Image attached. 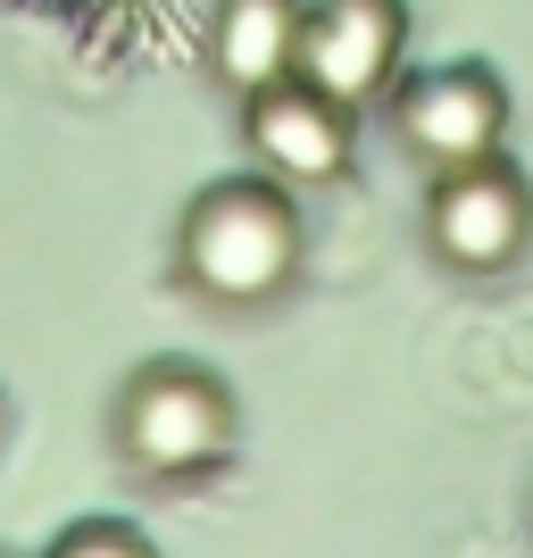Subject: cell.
Instances as JSON below:
<instances>
[{
	"label": "cell",
	"instance_id": "obj_1",
	"mask_svg": "<svg viewBox=\"0 0 533 558\" xmlns=\"http://www.w3.org/2000/svg\"><path fill=\"white\" fill-rule=\"evenodd\" d=\"M301 201L292 184H276L267 167L251 175H217L184 201L175 226V283L209 308H267L301 283Z\"/></svg>",
	"mask_w": 533,
	"mask_h": 558
},
{
	"label": "cell",
	"instance_id": "obj_2",
	"mask_svg": "<svg viewBox=\"0 0 533 558\" xmlns=\"http://www.w3.org/2000/svg\"><path fill=\"white\" fill-rule=\"evenodd\" d=\"M109 442L142 484H201L242 442L233 384L201 359H142L109 400Z\"/></svg>",
	"mask_w": 533,
	"mask_h": 558
},
{
	"label": "cell",
	"instance_id": "obj_3",
	"mask_svg": "<svg viewBox=\"0 0 533 558\" xmlns=\"http://www.w3.org/2000/svg\"><path fill=\"white\" fill-rule=\"evenodd\" d=\"M392 142L425 175L475 167L492 150H509V84L492 59H434V68H400V84L384 93Z\"/></svg>",
	"mask_w": 533,
	"mask_h": 558
},
{
	"label": "cell",
	"instance_id": "obj_4",
	"mask_svg": "<svg viewBox=\"0 0 533 558\" xmlns=\"http://www.w3.org/2000/svg\"><path fill=\"white\" fill-rule=\"evenodd\" d=\"M425 251L450 276H509L533 251V184L509 150H492L475 167H450L425 192Z\"/></svg>",
	"mask_w": 533,
	"mask_h": 558
},
{
	"label": "cell",
	"instance_id": "obj_5",
	"mask_svg": "<svg viewBox=\"0 0 533 558\" xmlns=\"http://www.w3.org/2000/svg\"><path fill=\"white\" fill-rule=\"evenodd\" d=\"M409 59V0H301V59L292 75L342 109H375Z\"/></svg>",
	"mask_w": 533,
	"mask_h": 558
},
{
	"label": "cell",
	"instance_id": "obj_6",
	"mask_svg": "<svg viewBox=\"0 0 533 558\" xmlns=\"http://www.w3.org/2000/svg\"><path fill=\"white\" fill-rule=\"evenodd\" d=\"M242 142H251V159L292 192L342 184L350 150H359V109L325 100L317 84H301V75H283V84H267V93L242 100Z\"/></svg>",
	"mask_w": 533,
	"mask_h": 558
},
{
	"label": "cell",
	"instance_id": "obj_7",
	"mask_svg": "<svg viewBox=\"0 0 533 558\" xmlns=\"http://www.w3.org/2000/svg\"><path fill=\"white\" fill-rule=\"evenodd\" d=\"M301 59V0H217L209 9V68L233 100L283 84Z\"/></svg>",
	"mask_w": 533,
	"mask_h": 558
},
{
	"label": "cell",
	"instance_id": "obj_8",
	"mask_svg": "<svg viewBox=\"0 0 533 558\" xmlns=\"http://www.w3.org/2000/svg\"><path fill=\"white\" fill-rule=\"evenodd\" d=\"M43 558H159V550H150V534L125 525V517H75V525H59V534L43 542Z\"/></svg>",
	"mask_w": 533,
	"mask_h": 558
},
{
	"label": "cell",
	"instance_id": "obj_9",
	"mask_svg": "<svg viewBox=\"0 0 533 558\" xmlns=\"http://www.w3.org/2000/svg\"><path fill=\"white\" fill-rule=\"evenodd\" d=\"M9 9H25V17H50V25H75V34H100V25L134 17V9H150V0H9Z\"/></svg>",
	"mask_w": 533,
	"mask_h": 558
},
{
	"label": "cell",
	"instance_id": "obj_10",
	"mask_svg": "<svg viewBox=\"0 0 533 558\" xmlns=\"http://www.w3.org/2000/svg\"><path fill=\"white\" fill-rule=\"evenodd\" d=\"M0 558H25V550H0Z\"/></svg>",
	"mask_w": 533,
	"mask_h": 558
}]
</instances>
